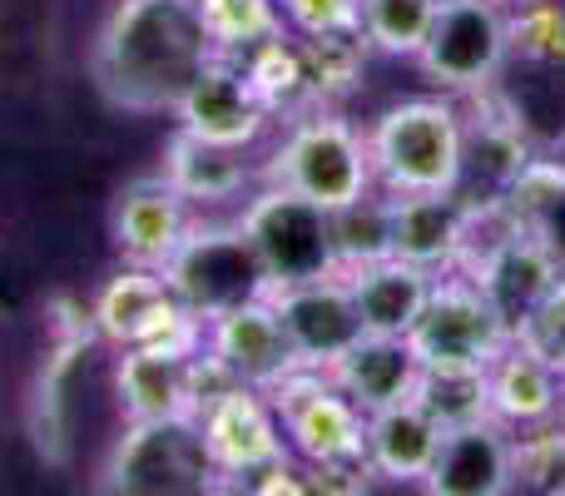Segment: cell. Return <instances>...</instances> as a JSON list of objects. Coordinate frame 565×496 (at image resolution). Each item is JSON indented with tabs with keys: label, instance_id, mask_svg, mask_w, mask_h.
I'll list each match as a JSON object with an SVG mask.
<instances>
[{
	"label": "cell",
	"instance_id": "obj_1",
	"mask_svg": "<svg viewBox=\"0 0 565 496\" xmlns=\"http://www.w3.org/2000/svg\"><path fill=\"white\" fill-rule=\"evenodd\" d=\"M214 55L199 0H119L95 40V80L109 105L159 115L184 99Z\"/></svg>",
	"mask_w": 565,
	"mask_h": 496
},
{
	"label": "cell",
	"instance_id": "obj_2",
	"mask_svg": "<svg viewBox=\"0 0 565 496\" xmlns=\"http://www.w3.org/2000/svg\"><path fill=\"white\" fill-rule=\"evenodd\" d=\"M377 189L447 194L467 184V115L451 95H412L387 105L367 129Z\"/></svg>",
	"mask_w": 565,
	"mask_h": 496
},
{
	"label": "cell",
	"instance_id": "obj_3",
	"mask_svg": "<svg viewBox=\"0 0 565 496\" xmlns=\"http://www.w3.org/2000/svg\"><path fill=\"white\" fill-rule=\"evenodd\" d=\"M264 179L282 189H298L302 199L322 204L328 214L362 199L367 189H377L367 135L352 129L332 105H312L298 119H288L278 149L264 165Z\"/></svg>",
	"mask_w": 565,
	"mask_h": 496
},
{
	"label": "cell",
	"instance_id": "obj_4",
	"mask_svg": "<svg viewBox=\"0 0 565 496\" xmlns=\"http://www.w3.org/2000/svg\"><path fill=\"white\" fill-rule=\"evenodd\" d=\"M105 492L125 496H199L218 487V467L199 418H154L129 422L105 462Z\"/></svg>",
	"mask_w": 565,
	"mask_h": 496
},
{
	"label": "cell",
	"instance_id": "obj_5",
	"mask_svg": "<svg viewBox=\"0 0 565 496\" xmlns=\"http://www.w3.org/2000/svg\"><path fill=\"white\" fill-rule=\"evenodd\" d=\"M511 60V6L507 0H447L437 6L417 65L441 95H481L501 80Z\"/></svg>",
	"mask_w": 565,
	"mask_h": 496
},
{
	"label": "cell",
	"instance_id": "obj_6",
	"mask_svg": "<svg viewBox=\"0 0 565 496\" xmlns=\"http://www.w3.org/2000/svg\"><path fill=\"white\" fill-rule=\"evenodd\" d=\"M159 273L179 293V303L194 308L204 323L214 313L238 308L248 298H264L274 288V278H268V268L258 263L254 244H248V234L238 224H194Z\"/></svg>",
	"mask_w": 565,
	"mask_h": 496
},
{
	"label": "cell",
	"instance_id": "obj_7",
	"mask_svg": "<svg viewBox=\"0 0 565 496\" xmlns=\"http://www.w3.org/2000/svg\"><path fill=\"white\" fill-rule=\"evenodd\" d=\"M238 229L248 234L258 263L268 268L274 283H308L338 273V253H332V214L298 189L264 184L238 214Z\"/></svg>",
	"mask_w": 565,
	"mask_h": 496
},
{
	"label": "cell",
	"instance_id": "obj_8",
	"mask_svg": "<svg viewBox=\"0 0 565 496\" xmlns=\"http://www.w3.org/2000/svg\"><path fill=\"white\" fill-rule=\"evenodd\" d=\"M407 342L417 348L422 368H491L511 348V323L467 273H441Z\"/></svg>",
	"mask_w": 565,
	"mask_h": 496
},
{
	"label": "cell",
	"instance_id": "obj_9",
	"mask_svg": "<svg viewBox=\"0 0 565 496\" xmlns=\"http://www.w3.org/2000/svg\"><path fill=\"white\" fill-rule=\"evenodd\" d=\"M298 462H367V412L322 368H298L268 388Z\"/></svg>",
	"mask_w": 565,
	"mask_h": 496
},
{
	"label": "cell",
	"instance_id": "obj_10",
	"mask_svg": "<svg viewBox=\"0 0 565 496\" xmlns=\"http://www.w3.org/2000/svg\"><path fill=\"white\" fill-rule=\"evenodd\" d=\"M115 392L129 422H154V418H199L209 398L234 388L224 368L209 358L204 348H164V342H145V348H119Z\"/></svg>",
	"mask_w": 565,
	"mask_h": 496
},
{
	"label": "cell",
	"instance_id": "obj_11",
	"mask_svg": "<svg viewBox=\"0 0 565 496\" xmlns=\"http://www.w3.org/2000/svg\"><path fill=\"white\" fill-rule=\"evenodd\" d=\"M95 328L105 333L115 348H145V342H164V348H204V318L179 303L169 278L159 268H119L115 278L99 288L95 298Z\"/></svg>",
	"mask_w": 565,
	"mask_h": 496
},
{
	"label": "cell",
	"instance_id": "obj_12",
	"mask_svg": "<svg viewBox=\"0 0 565 496\" xmlns=\"http://www.w3.org/2000/svg\"><path fill=\"white\" fill-rule=\"evenodd\" d=\"M199 428H204L209 457H214L218 477L238 482V487H254L268 467L292 457L268 392L244 388V382H234V388H224L218 398H209L204 408H199Z\"/></svg>",
	"mask_w": 565,
	"mask_h": 496
},
{
	"label": "cell",
	"instance_id": "obj_13",
	"mask_svg": "<svg viewBox=\"0 0 565 496\" xmlns=\"http://www.w3.org/2000/svg\"><path fill=\"white\" fill-rule=\"evenodd\" d=\"M282 333H288L292 352L302 368H322L328 372L352 342L362 338V318L352 308V293L342 273L328 278H308V283H274L268 288Z\"/></svg>",
	"mask_w": 565,
	"mask_h": 496
},
{
	"label": "cell",
	"instance_id": "obj_14",
	"mask_svg": "<svg viewBox=\"0 0 565 496\" xmlns=\"http://www.w3.org/2000/svg\"><path fill=\"white\" fill-rule=\"evenodd\" d=\"M204 352L228 372L234 382L244 388H278L288 372H298V352H292L288 333H282L274 303L264 298H248L238 308H224L204 323Z\"/></svg>",
	"mask_w": 565,
	"mask_h": 496
},
{
	"label": "cell",
	"instance_id": "obj_15",
	"mask_svg": "<svg viewBox=\"0 0 565 496\" xmlns=\"http://www.w3.org/2000/svg\"><path fill=\"white\" fill-rule=\"evenodd\" d=\"M179 115V129L199 139H214V145H228V149H248L264 139V129L274 125L268 105L258 99V89L248 85L244 65L234 55H214L199 80L184 89V99L174 105Z\"/></svg>",
	"mask_w": 565,
	"mask_h": 496
},
{
	"label": "cell",
	"instance_id": "obj_16",
	"mask_svg": "<svg viewBox=\"0 0 565 496\" xmlns=\"http://www.w3.org/2000/svg\"><path fill=\"white\" fill-rule=\"evenodd\" d=\"M457 273H467V278L487 293L491 308L511 323V333H516V323L546 298V288L561 278L565 268L556 263V253L531 234V229L516 224V229H507V234L487 239L481 249H471V258L461 263Z\"/></svg>",
	"mask_w": 565,
	"mask_h": 496
},
{
	"label": "cell",
	"instance_id": "obj_17",
	"mask_svg": "<svg viewBox=\"0 0 565 496\" xmlns=\"http://www.w3.org/2000/svg\"><path fill=\"white\" fill-rule=\"evenodd\" d=\"M471 239V199L447 194H392V253L427 273H457Z\"/></svg>",
	"mask_w": 565,
	"mask_h": 496
},
{
	"label": "cell",
	"instance_id": "obj_18",
	"mask_svg": "<svg viewBox=\"0 0 565 496\" xmlns=\"http://www.w3.org/2000/svg\"><path fill=\"white\" fill-rule=\"evenodd\" d=\"M194 229L189 219V199L169 184L164 175L129 179L115 199V249L125 253V263L139 268H164L169 253L184 244V234Z\"/></svg>",
	"mask_w": 565,
	"mask_h": 496
},
{
	"label": "cell",
	"instance_id": "obj_19",
	"mask_svg": "<svg viewBox=\"0 0 565 496\" xmlns=\"http://www.w3.org/2000/svg\"><path fill=\"white\" fill-rule=\"evenodd\" d=\"M431 496H507L511 492V432L497 418L451 428L431 462L427 482Z\"/></svg>",
	"mask_w": 565,
	"mask_h": 496
},
{
	"label": "cell",
	"instance_id": "obj_20",
	"mask_svg": "<svg viewBox=\"0 0 565 496\" xmlns=\"http://www.w3.org/2000/svg\"><path fill=\"white\" fill-rule=\"evenodd\" d=\"M342 278H348V293H352V308H358V318H362V333L407 338V333L417 328L422 308H427L437 273H427V268H417V263L387 253V258H377V263L342 268Z\"/></svg>",
	"mask_w": 565,
	"mask_h": 496
},
{
	"label": "cell",
	"instance_id": "obj_21",
	"mask_svg": "<svg viewBox=\"0 0 565 496\" xmlns=\"http://www.w3.org/2000/svg\"><path fill=\"white\" fill-rule=\"evenodd\" d=\"M332 382L358 402L362 412H382L392 402H407L422 382V358L407 338H387V333H362L338 362H332Z\"/></svg>",
	"mask_w": 565,
	"mask_h": 496
},
{
	"label": "cell",
	"instance_id": "obj_22",
	"mask_svg": "<svg viewBox=\"0 0 565 496\" xmlns=\"http://www.w3.org/2000/svg\"><path fill=\"white\" fill-rule=\"evenodd\" d=\"M487 402L491 418L507 432H526L541 422H556L565 408V378L551 362H541L536 352H526L516 338L487 368Z\"/></svg>",
	"mask_w": 565,
	"mask_h": 496
},
{
	"label": "cell",
	"instance_id": "obj_23",
	"mask_svg": "<svg viewBox=\"0 0 565 496\" xmlns=\"http://www.w3.org/2000/svg\"><path fill=\"white\" fill-rule=\"evenodd\" d=\"M447 432L417 408V402H392L382 412H367V467L377 482L422 487L441 452Z\"/></svg>",
	"mask_w": 565,
	"mask_h": 496
},
{
	"label": "cell",
	"instance_id": "obj_24",
	"mask_svg": "<svg viewBox=\"0 0 565 496\" xmlns=\"http://www.w3.org/2000/svg\"><path fill=\"white\" fill-rule=\"evenodd\" d=\"M159 175H164L189 204H218V199L244 194V184H248L244 149L199 139V135H189V129H174V139L164 145V169H159Z\"/></svg>",
	"mask_w": 565,
	"mask_h": 496
},
{
	"label": "cell",
	"instance_id": "obj_25",
	"mask_svg": "<svg viewBox=\"0 0 565 496\" xmlns=\"http://www.w3.org/2000/svg\"><path fill=\"white\" fill-rule=\"evenodd\" d=\"M234 60L244 65L248 85L258 89V99L268 105V115L282 119V125L298 119L302 109L318 105V99H312V85H308V65H302V45L288 25H282L278 35L248 45L244 55H234Z\"/></svg>",
	"mask_w": 565,
	"mask_h": 496
},
{
	"label": "cell",
	"instance_id": "obj_26",
	"mask_svg": "<svg viewBox=\"0 0 565 496\" xmlns=\"http://www.w3.org/2000/svg\"><path fill=\"white\" fill-rule=\"evenodd\" d=\"M298 35V30H292ZM302 65H308V85L318 105H338L358 89L362 70H367V40L362 30H328V35H298Z\"/></svg>",
	"mask_w": 565,
	"mask_h": 496
},
{
	"label": "cell",
	"instance_id": "obj_27",
	"mask_svg": "<svg viewBox=\"0 0 565 496\" xmlns=\"http://www.w3.org/2000/svg\"><path fill=\"white\" fill-rule=\"evenodd\" d=\"M332 253H338V273L358 268V263H377L392 253V194L387 189H367L362 199L332 209Z\"/></svg>",
	"mask_w": 565,
	"mask_h": 496
},
{
	"label": "cell",
	"instance_id": "obj_28",
	"mask_svg": "<svg viewBox=\"0 0 565 496\" xmlns=\"http://www.w3.org/2000/svg\"><path fill=\"white\" fill-rule=\"evenodd\" d=\"M412 402H417L441 432L491 418L487 368H422V382H417V392H412Z\"/></svg>",
	"mask_w": 565,
	"mask_h": 496
},
{
	"label": "cell",
	"instance_id": "obj_29",
	"mask_svg": "<svg viewBox=\"0 0 565 496\" xmlns=\"http://www.w3.org/2000/svg\"><path fill=\"white\" fill-rule=\"evenodd\" d=\"M511 492L565 496V422L511 432Z\"/></svg>",
	"mask_w": 565,
	"mask_h": 496
},
{
	"label": "cell",
	"instance_id": "obj_30",
	"mask_svg": "<svg viewBox=\"0 0 565 496\" xmlns=\"http://www.w3.org/2000/svg\"><path fill=\"white\" fill-rule=\"evenodd\" d=\"M431 20H437V0H362V40L382 55L417 60Z\"/></svg>",
	"mask_w": 565,
	"mask_h": 496
},
{
	"label": "cell",
	"instance_id": "obj_31",
	"mask_svg": "<svg viewBox=\"0 0 565 496\" xmlns=\"http://www.w3.org/2000/svg\"><path fill=\"white\" fill-rule=\"evenodd\" d=\"M199 15H204L218 55H244L248 45L282 30L278 0H199Z\"/></svg>",
	"mask_w": 565,
	"mask_h": 496
},
{
	"label": "cell",
	"instance_id": "obj_32",
	"mask_svg": "<svg viewBox=\"0 0 565 496\" xmlns=\"http://www.w3.org/2000/svg\"><path fill=\"white\" fill-rule=\"evenodd\" d=\"M511 60L565 70V0H521V6H511Z\"/></svg>",
	"mask_w": 565,
	"mask_h": 496
},
{
	"label": "cell",
	"instance_id": "obj_33",
	"mask_svg": "<svg viewBox=\"0 0 565 496\" xmlns=\"http://www.w3.org/2000/svg\"><path fill=\"white\" fill-rule=\"evenodd\" d=\"M511 338H516L526 352H536L541 362H551V368L565 378V273L546 288V298L516 323Z\"/></svg>",
	"mask_w": 565,
	"mask_h": 496
},
{
	"label": "cell",
	"instance_id": "obj_34",
	"mask_svg": "<svg viewBox=\"0 0 565 496\" xmlns=\"http://www.w3.org/2000/svg\"><path fill=\"white\" fill-rule=\"evenodd\" d=\"M282 25L298 35H328V30H362V0H278Z\"/></svg>",
	"mask_w": 565,
	"mask_h": 496
},
{
	"label": "cell",
	"instance_id": "obj_35",
	"mask_svg": "<svg viewBox=\"0 0 565 496\" xmlns=\"http://www.w3.org/2000/svg\"><path fill=\"white\" fill-rule=\"evenodd\" d=\"M531 234H536L541 244H546L551 253H556V263L565 268V189H561L556 199H551V209H546V214H541L536 224H531Z\"/></svg>",
	"mask_w": 565,
	"mask_h": 496
},
{
	"label": "cell",
	"instance_id": "obj_36",
	"mask_svg": "<svg viewBox=\"0 0 565 496\" xmlns=\"http://www.w3.org/2000/svg\"><path fill=\"white\" fill-rule=\"evenodd\" d=\"M507 6H521V0H507Z\"/></svg>",
	"mask_w": 565,
	"mask_h": 496
},
{
	"label": "cell",
	"instance_id": "obj_37",
	"mask_svg": "<svg viewBox=\"0 0 565 496\" xmlns=\"http://www.w3.org/2000/svg\"><path fill=\"white\" fill-rule=\"evenodd\" d=\"M561 422H565V408H561Z\"/></svg>",
	"mask_w": 565,
	"mask_h": 496
},
{
	"label": "cell",
	"instance_id": "obj_38",
	"mask_svg": "<svg viewBox=\"0 0 565 496\" xmlns=\"http://www.w3.org/2000/svg\"><path fill=\"white\" fill-rule=\"evenodd\" d=\"M437 6H447V0H437Z\"/></svg>",
	"mask_w": 565,
	"mask_h": 496
}]
</instances>
